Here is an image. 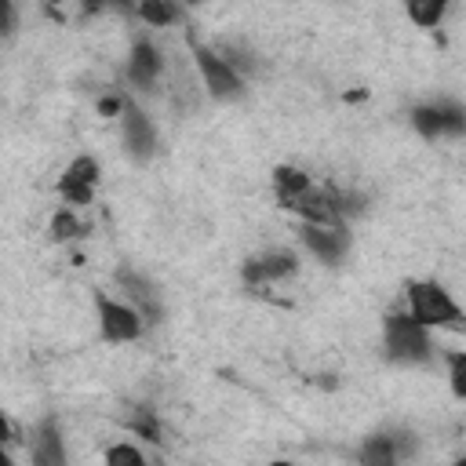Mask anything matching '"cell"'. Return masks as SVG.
Wrapping results in <instances>:
<instances>
[{"instance_id":"cell-16","label":"cell","mask_w":466,"mask_h":466,"mask_svg":"<svg viewBox=\"0 0 466 466\" xmlns=\"http://www.w3.org/2000/svg\"><path fill=\"white\" fill-rule=\"evenodd\" d=\"M211 47H215V51H218V55H222L244 80H251V76L262 73V55H258L248 40H240V36H222V40L211 44Z\"/></svg>"},{"instance_id":"cell-8","label":"cell","mask_w":466,"mask_h":466,"mask_svg":"<svg viewBox=\"0 0 466 466\" xmlns=\"http://www.w3.org/2000/svg\"><path fill=\"white\" fill-rule=\"evenodd\" d=\"M295 273H299V251L295 248H284V244L251 251L240 262V280L248 288H269V284H280V280H288Z\"/></svg>"},{"instance_id":"cell-25","label":"cell","mask_w":466,"mask_h":466,"mask_svg":"<svg viewBox=\"0 0 466 466\" xmlns=\"http://www.w3.org/2000/svg\"><path fill=\"white\" fill-rule=\"evenodd\" d=\"M269 466H295V462H288V459H273Z\"/></svg>"},{"instance_id":"cell-9","label":"cell","mask_w":466,"mask_h":466,"mask_svg":"<svg viewBox=\"0 0 466 466\" xmlns=\"http://www.w3.org/2000/svg\"><path fill=\"white\" fill-rule=\"evenodd\" d=\"M113 284H116V295H120L124 302H131V306L142 313L146 328L164 320V295H160V288H157L142 269L120 266V269H113Z\"/></svg>"},{"instance_id":"cell-23","label":"cell","mask_w":466,"mask_h":466,"mask_svg":"<svg viewBox=\"0 0 466 466\" xmlns=\"http://www.w3.org/2000/svg\"><path fill=\"white\" fill-rule=\"evenodd\" d=\"M131 430H135L138 437H146L149 444H160V426H157V419H153L146 408L138 411V419H131Z\"/></svg>"},{"instance_id":"cell-13","label":"cell","mask_w":466,"mask_h":466,"mask_svg":"<svg viewBox=\"0 0 466 466\" xmlns=\"http://www.w3.org/2000/svg\"><path fill=\"white\" fill-rule=\"evenodd\" d=\"M288 215H295L302 226H350L339 208H335V197H331V186H313L309 193L280 204Z\"/></svg>"},{"instance_id":"cell-2","label":"cell","mask_w":466,"mask_h":466,"mask_svg":"<svg viewBox=\"0 0 466 466\" xmlns=\"http://www.w3.org/2000/svg\"><path fill=\"white\" fill-rule=\"evenodd\" d=\"M382 357L400 368H419L437 357L433 350V331L411 320L404 309L382 317Z\"/></svg>"},{"instance_id":"cell-15","label":"cell","mask_w":466,"mask_h":466,"mask_svg":"<svg viewBox=\"0 0 466 466\" xmlns=\"http://www.w3.org/2000/svg\"><path fill=\"white\" fill-rule=\"evenodd\" d=\"M269 186H273V197H277V208H280V204H288V200L309 193L317 182H313V175H309L306 167H299V164H277L273 175H269Z\"/></svg>"},{"instance_id":"cell-6","label":"cell","mask_w":466,"mask_h":466,"mask_svg":"<svg viewBox=\"0 0 466 466\" xmlns=\"http://www.w3.org/2000/svg\"><path fill=\"white\" fill-rule=\"evenodd\" d=\"M116 131H120L124 157H127L131 164L146 167V164L157 157V149H160V131H157L153 116H149L131 95H127V106H124V113H120V120H116Z\"/></svg>"},{"instance_id":"cell-19","label":"cell","mask_w":466,"mask_h":466,"mask_svg":"<svg viewBox=\"0 0 466 466\" xmlns=\"http://www.w3.org/2000/svg\"><path fill=\"white\" fill-rule=\"evenodd\" d=\"M404 15L415 29H437L448 15V0H408L404 4Z\"/></svg>"},{"instance_id":"cell-4","label":"cell","mask_w":466,"mask_h":466,"mask_svg":"<svg viewBox=\"0 0 466 466\" xmlns=\"http://www.w3.org/2000/svg\"><path fill=\"white\" fill-rule=\"evenodd\" d=\"M95 320H98V339L106 346H131L146 335L142 313L109 291H95Z\"/></svg>"},{"instance_id":"cell-1","label":"cell","mask_w":466,"mask_h":466,"mask_svg":"<svg viewBox=\"0 0 466 466\" xmlns=\"http://www.w3.org/2000/svg\"><path fill=\"white\" fill-rule=\"evenodd\" d=\"M404 313L419 320L422 328H444V331H466V309L455 302V295L430 277L404 280Z\"/></svg>"},{"instance_id":"cell-17","label":"cell","mask_w":466,"mask_h":466,"mask_svg":"<svg viewBox=\"0 0 466 466\" xmlns=\"http://www.w3.org/2000/svg\"><path fill=\"white\" fill-rule=\"evenodd\" d=\"M80 237H87L84 218H80L73 208L62 204V208L51 215V222H47V240H51V244H73V240H80Z\"/></svg>"},{"instance_id":"cell-24","label":"cell","mask_w":466,"mask_h":466,"mask_svg":"<svg viewBox=\"0 0 466 466\" xmlns=\"http://www.w3.org/2000/svg\"><path fill=\"white\" fill-rule=\"evenodd\" d=\"M0 15H4V22H0V29H4V40H11V36H15V29H18V7L7 0V4L0 7Z\"/></svg>"},{"instance_id":"cell-14","label":"cell","mask_w":466,"mask_h":466,"mask_svg":"<svg viewBox=\"0 0 466 466\" xmlns=\"http://www.w3.org/2000/svg\"><path fill=\"white\" fill-rule=\"evenodd\" d=\"M400 444H397V430H375L360 441L357 451V466H400Z\"/></svg>"},{"instance_id":"cell-7","label":"cell","mask_w":466,"mask_h":466,"mask_svg":"<svg viewBox=\"0 0 466 466\" xmlns=\"http://www.w3.org/2000/svg\"><path fill=\"white\" fill-rule=\"evenodd\" d=\"M98 182H102V164H98V157L76 153V157L62 167V175H58V182H55V193H58V200H62L66 208L80 211V208H87V204L95 200Z\"/></svg>"},{"instance_id":"cell-5","label":"cell","mask_w":466,"mask_h":466,"mask_svg":"<svg viewBox=\"0 0 466 466\" xmlns=\"http://www.w3.org/2000/svg\"><path fill=\"white\" fill-rule=\"evenodd\" d=\"M408 124L415 127L419 138L441 142V138H462L466 135V106L451 98H433L419 102L408 109Z\"/></svg>"},{"instance_id":"cell-22","label":"cell","mask_w":466,"mask_h":466,"mask_svg":"<svg viewBox=\"0 0 466 466\" xmlns=\"http://www.w3.org/2000/svg\"><path fill=\"white\" fill-rule=\"evenodd\" d=\"M448 364V390L455 400H466V350H451L444 357Z\"/></svg>"},{"instance_id":"cell-18","label":"cell","mask_w":466,"mask_h":466,"mask_svg":"<svg viewBox=\"0 0 466 466\" xmlns=\"http://www.w3.org/2000/svg\"><path fill=\"white\" fill-rule=\"evenodd\" d=\"M135 15H138V22H146V29H171L175 22L186 18V11L167 0H142L135 7Z\"/></svg>"},{"instance_id":"cell-21","label":"cell","mask_w":466,"mask_h":466,"mask_svg":"<svg viewBox=\"0 0 466 466\" xmlns=\"http://www.w3.org/2000/svg\"><path fill=\"white\" fill-rule=\"evenodd\" d=\"M331 197H335V208H339V215H342L346 222H353V218H360V215H368V197H364L360 189H346V186H331Z\"/></svg>"},{"instance_id":"cell-20","label":"cell","mask_w":466,"mask_h":466,"mask_svg":"<svg viewBox=\"0 0 466 466\" xmlns=\"http://www.w3.org/2000/svg\"><path fill=\"white\" fill-rule=\"evenodd\" d=\"M102 466H153L149 455L131 444V441H113L106 451H102Z\"/></svg>"},{"instance_id":"cell-10","label":"cell","mask_w":466,"mask_h":466,"mask_svg":"<svg viewBox=\"0 0 466 466\" xmlns=\"http://www.w3.org/2000/svg\"><path fill=\"white\" fill-rule=\"evenodd\" d=\"M124 76L131 84V91H157L160 76H164V51L157 47V40L149 33H138L127 47V62H124Z\"/></svg>"},{"instance_id":"cell-26","label":"cell","mask_w":466,"mask_h":466,"mask_svg":"<svg viewBox=\"0 0 466 466\" xmlns=\"http://www.w3.org/2000/svg\"><path fill=\"white\" fill-rule=\"evenodd\" d=\"M451 466H466V455H459V459H455V462H451Z\"/></svg>"},{"instance_id":"cell-3","label":"cell","mask_w":466,"mask_h":466,"mask_svg":"<svg viewBox=\"0 0 466 466\" xmlns=\"http://www.w3.org/2000/svg\"><path fill=\"white\" fill-rule=\"evenodd\" d=\"M189 55H193V69H197L200 91H204L211 102L233 106V102H244V98H248V80H244L211 44H200L197 36H189Z\"/></svg>"},{"instance_id":"cell-12","label":"cell","mask_w":466,"mask_h":466,"mask_svg":"<svg viewBox=\"0 0 466 466\" xmlns=\"http://www.w3.org/2000/svg\"><path fill=\"white\" fill-rule=\"evenodd\" d=\"M299 244L320 262V266H339L350 248H353V237H350V226H302L299 222Z\"/></svg>"},{"instance_id":"cell-11","label":"cell","mask_w":466,"mask_h":466,"mask_svg":"<svg viewBox=\"0 0 466 466\" xmlns=\"http://www.w3.org/2000/svg\"><path fill=\"white\" fill-rule=\"evenodd\" d=\"M25 459L29 466H69V448L62 422L55 415H44L25 433Z\"/></svg>"}]
</instances>
